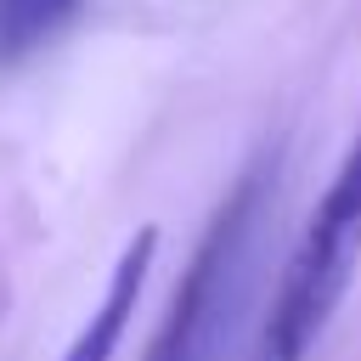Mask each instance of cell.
Segmentation results:
<instances>
[{
	"mask_svg": "<svg viewBox=\"0 0 361 361\" xmlns=\"http://www.w3.org/2000/svg\"><path fill=\"white\" fill-rule=\"evenodd\" d=\"M361 271V130L316 197L254 338V361H305Z\"/></svg>",
	"mask_w": 361,
	"mask_h": 361,
	"instance_id": "6da1fadb",
	"label": "cell"
},
{
	"mask_svg": "<svg viewBox=\"0 0 361 361\" xmlns=\"http://www.w3.org/2000/svg\"><path fill=\"white\" fill-rule=\"evenodd\" d=\"M265 214H271V180L265 169H254L209 220L141 361H226V344L248 310V288L259 271Z\"/></svg>",
	"mask_w": 361,
	"mask_h": 361,
	"instance_id": "7a4b0ae2",
	"label": "cell"
},
{
	"mask_svg": "<svg viewBox=\"0 0 361 361\" xmlns=\"http://www.w3.org/2000/svg\"><path fill=\"white\" fill-rule=\"evenodd\" d=\"M152 259H158V226H141V231L124 243V254H118V265H113L96 310L85 316V327L73 333V344L62 350V361H113V355H118V344H124V333H130V322H135V305H141V293H147Z\"/></svg>",
	"mask_w": 361,
	"mask_h": 361,
	"instance_id": "3957f363",
	"label": "cell"
},
{
	"mask_svg": "<svg viewBox=\"0 0 361 361\" xmlns=\"http://www.w3.org/2000/svg\"><path fill=\"white\" fill-rule=\"evenodd\" d=\"M85 0H0V56H28L51 45Z\"/></svg>",
	"mask_w": 361,
	"mask_h": 361,
	"instance_id": "277c9868",
	"label": "cell"
}]
</instances>
